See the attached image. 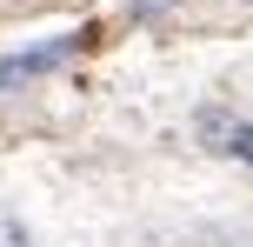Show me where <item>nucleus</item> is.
Masks as SVG:
<instances>
[{
    "instance_id": "obj_1",
    "label": "nucleus",
    "mask_w": 253,
    "mask_h": 247,
    "mask_svg": "<svg viewBox=\"0 0 253 247\" xmlns=\"http://www.w3.org/2000/svg\"><path fill=\"white\" fill-rule=\"evenodd\" d=\"M87 40H93V27H80V34H60V40H47V47H27V53H13V60H0V87H20V80H34V74H53V67H60V60H74Z\"/></svg>"
},
{
    "instance_id": "obj_2",
    "label": "nucleus",
    "mask_w": 253,
    "mask_h": 247,
    "mask_svg": "<svg viewBox=\"0 0 253 247\" xmlns=\"http://www.w3.org/2000/svg\"><path fill=\"white\" fill-rule=\"evenodd\" d=\"M200 134L220 147V154H240V160H253V127H247V120H227V114H213V107H207V114H200Z\"/></svg>"
},
{
    "instance_id": "obj_3",
    "label": "nucleus",
    "mask_w": 253,
    "mask_h": 247,
    "mask_svg": "<svg viewBox=\"0 0 253 247\" xmlns=\"http://www.w3.org/2000/svg\"><path fill=\"white\" fill-rule=\"evenodd\" d=\"M126 7H133V13H167L173 0H126Z\"/></svg>"
}]
</instances>
